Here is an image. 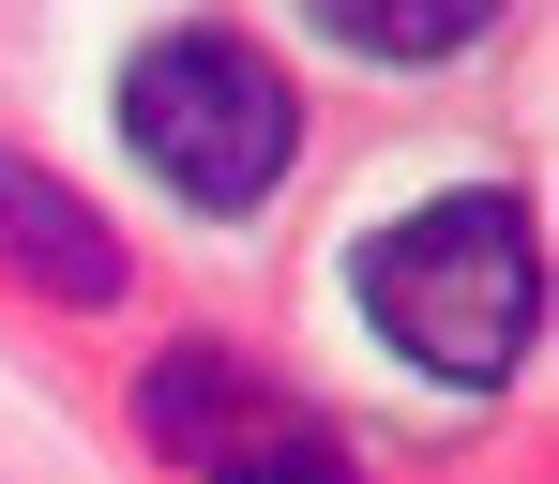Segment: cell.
Returning <instances> with one entry per match:
<instances>
[{
  "instance_id": "obj_1",
  "label": "cell",
  "mask_w": 559,
  "mask_h": 484,
  "mask_svg": "<svg viewBox=\"0 0 559 484\" xmlns=\"http://www.w3.org/2000/svg\"><path fill=\"white\" fill-rule=\"evenodd\" d=\"M348 288H364V318H378L393 364H439L454 393H499L530 364V318H545V243H530V212L499 182H468V197L393 212Z\"/></svg>"
},
{
  "instance_id": "obj_2",
  "label": "cell",
  "mask_w": 559,
  "mask_h": 484,
  "mask_svg": "<svg viewBox=\"0 0 559 484\" xmlns=\"http://www.w3.org/2000/svg\"><path fill=\"white\" fill-rule=\"evenodd\" d=\"M121 137L182 212H258L287 182V152H302V106L242 31H152L121 61Z\"/></svg>"
},
{
  "instance_id": "obj_3",
  "label": "cell",
  "mask_w": 559,
  "mask_h": 484,
  "mask_svg": "<svg viewBox=\"0 0 559 484\" xmlns=\"http://www.w3.org/2000/svg\"><path fill=\"white\" fill-rule=\"evenodd\" d=\"M136 424L167 455H197V484H364V455L318 409H287L242 349H167L152 393H136Z\"/></svg>"
},
{
  "instance_id": "obj_4",
  "label": "cell",
  "mask_w": 559,
  "mask_h": 484,
  "mask_svg": "<svg viewBox=\"0 0 559 484\" xmlns=\"http://www.w3.org/2000/svg\"><path fill=\"white\" fill-rule=\"evenodd\" d=\"M0 273L46 288V303H121V227H106L61 167L0 152Z\"/></svg>"
},
{
  "instance_id": "obj_5",
  "label": "cell",
  "mask_w": 559,
  "mask_h": 484,
  "mask_svg": "<svg viewBox=\"0 0 559 484\" xmlns=\"http://www.w3.org/2000/svg\"><path fill=\"white\" fill-rule=\"evenodd\" d=\"M333 46H364V61H454L499 31V0H302Z\"/></svg>"
}]
</instances>
